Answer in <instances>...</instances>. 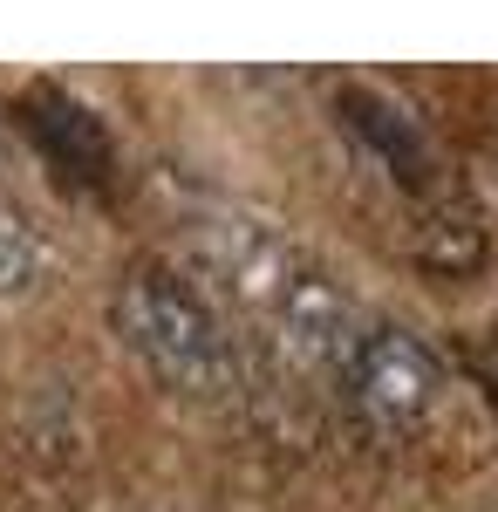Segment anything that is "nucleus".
<instances>
[{
  "instance_id": "obj_1",
  "label": "nucleus",
  "mask_w": 498,
  "mask_h": 512,
  "mask_svg": "<svg viewBox=\"0 0 498 512\" xmlns=\"http://www.w3.org/2000/svg\"><path fill=\"white\" fill-rule=\"evenodd\" d=\"M116 335L130 355L151 369L157 383L185 396H219L239 376L226 321L212 315V301L171 267H130L116 287Z\"/></svg>"
},
{
  "instance_id": "obj_2",
  "label": "nucleus",
  "mask_w": 498,
  "mask_h": 512,
  "mask_svg": "<svg viewBox=\"0 0 498 512\" xmlns=\"http://www.w3.org/2000/svg\"><path fill=\"white\" fill-rule=\"evenodd\" d=\"M342 383H348V403L376 431H410L423 410L437 403V355L423 349L410 328H369L348 349Z\"/></svg>"
},
{
  "instance_id": "obj_3",
  "label": "nucleus",
  "mask_w": 498,
  "mask_h": 512,
  "mask_svg": "<svg viewBox=\"0 0 498 512\" xmlns=\"http://www.w3.org/2000/svg\"><path fill=\"white\" fill-rule=\"evenodd\" d=\"M273 335H280V355L301 369H342L355 349V315L328 287V274L294 267V280L273 294Z\"/></svg>"
},
{
  "instance_id": "obj_4",
  "label": "nucleus",
  "mask_w": 498,
  "mask_h": 512,
  "mask_svg": "<svg viewBox=\"0 0 498 512\" xmlns=\"http://www.w3.org/2000/svg\"><path fill=\"white\" fill-rule=\"evenodd\" d=\"M41 267H48V246H41L35 219L14 198H0V294H28Z\"/></svg>"
}]
</instances>
